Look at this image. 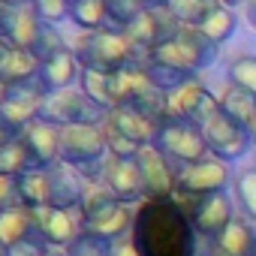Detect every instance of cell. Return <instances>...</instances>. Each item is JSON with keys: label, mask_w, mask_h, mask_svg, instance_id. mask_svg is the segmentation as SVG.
I'll return each instance as SVG.
<instances>
[{"label": "cell", "mask_w": 256, "mask_h": 256, "mask_svg": "<svg viewBox=\"0 0 256 256\" xmlns=\"http://www.w3.org/2000/svg\"><path fill=\"white\" fill-rule=\"evenodd\" d=\"M130 241L142 256H193V223L172 199H145L133 217Z\"/></svg>", "instance_id": "cell-1"}, {"label": "cell", "mask_w": 256, "mask_h": 256, "mask_svg": "<svg viewBox=\"0 0 256 256\" xmlns=\"http://www.w3.org/2000/svg\"><path fill=\"white\" fill-rule=\"evenodd\" d=\"M76 58L82 64V70H94V72H118L126 66H142L148 54H142L130 40L118 30H96V34H82L76 40Z\"/></svg>", "instance_id": "cell-2"}, {"label": "cell", "mask_w": 256, "mask_h": 256, "mask_svg": "<svg viewBox=\"0 0 256 256\" xmlns=\"http://www.w3.org/2000/svg\"><path fill=\"white\" fill-rule=\"evenodd\" d=\"M106 160H108V142L102 126L78 124L60 130V163L78 169L88 181H96L102 178Z\"/></svg>", "instance_id": "cell-3"}, {"label": "cell", "mask_w": 256, "mask_h": 256, "mask_svg": "<svg viewBox=\"0 0 256 256\" xmlns=\"http://www.w3.org/2000/svg\"><path fill=\"white\" fill-rule=\"evenodd\" d=\"M217 52L220 46L211 42L199 28H181V34L172 40V42H163L157 46L154 52H148L145 60H154V64H166V66H175L187 76H196L199 70L211 66L217 60Z\"/></svg>", "instance_id": "cell-4"}, {"label": "cell", "mask_w": 256, "mask_h": 256, "mask_svg": "<svg viewBox=\"0 0 256 256\" xmlns=\"http://www.w3.org/2000/svg\"><path fill=\"white\" fill-rule=\"evenodd\" d=\"M108 112L102 106H96L82 88H64L54 94L42 96L40 106V120H48L54 126H78V124H94V126H106Z\"/></svg>", "instance_id": "cell-5"}, {"label": "cell", "mask_w": 256, "mask_h": 256, "mask_svg": "<svg viewBox=\"0 0 256 256\" xmlns=\"http://www.w3.org/2000/svg\"><path fill=\"white\" fill-rule=\"evenodd\" d=\"M217 112H220V100L199 78H190L166 94V120L193 124L202 130V124H208Z\"/></svg>", "instance_id": "cell-6"}, {"label": "cell", "mask_w": 256, "mask_h": 256, "mask_svg": "<svg viewBox=\"0 0 256 256\" xmlns=\"http://www.w3.org/2000/svg\"><path fill=\"white\" fill-rule=\"evenodd\" d=\"M154 148L178 169L184 166H193V163H202L208 160V145L202 139V130L193 124H178V120H166L157 133V142Z\"/></svg>", "instance_id": "cell-7"}, {"label": "cell", "mask_w": 256, "mask_h": 256, "mask_svg": "<svg viewBox=\"0 0 256 256\" xmlns=\"http://www.w3.org/2000/svg\"><path fill=\"white\" fill-rule=\"evenodd\" d=\"M133 211L130 205L124 202H112L108 208L90 214V217H82V235L96 241L100 247L106 250H114L120 241H126V235L133 232Z\"/></svg>", "instance_id": "cell-8"}, {"label": "cell", "mask_w": 256, "mask_h": 256, "mask_svg": "<svg viewBox=\"0 0 256 256\" xmlns=\"http://www.w3.org/2000/svg\"><path fill=\"white\" fill-rule=\"evenodd\" d=\"M202 139L208 145V154L217 157V160H226V163L241 160L250 151V145H253L247 126H238L223 112H217L208 124H202Z\"/></svg>", "instance_id": "cell-9"}, {"label": "cell", "mask_w": 256, "mask_h": 256, "mask_svg": "<svg viewBox=\"0 0 256 256\" xmlns=\"http://www.w3.org/2000/svg\"><path fill=\"white\" fill-rule=\"evenodd\" d=\"M42 84L40 78H30L24 84H12L6 88V96H4V106H0V120L6 124L10 133H22L24 126H30L36 118H40V106H42Z\"/></svg>", "instance_id": "cell-10"}, {"label": "cell", "mask_w": 256, "mask_h": 256, "mask_svg": "<svg viewBox=\"0 0 256 256\" xmlns=\"http://www.w3.org/2000/svg\"><path fill=\"white\" fill-rule=\"evenodd\" d=\"M181 22L163 6V10H145L130 28L124 30V36L130 40L142 54H148V52H154L157 46H163V42H172L178 34H181Z\"/></svg>", "instance_id": "cell-11"}, {"label": "cell", "mask_w": 256, "mask_h": 256, "mask_svg": "<svg viewBox=\"0 0 256 256\" xmlns=\"http://www.w3.org/2000/svg\"><path fill=\"white\" fill-rule=\"evenodd\" d=\"M40 30H42V22L34 12V6H10L0 0V40L6 46L34 52Z\"/></svg>", "instance_id": "cell-12"}, {"label": "cell", "mask_w": 256, "mask_h": 256, "mask_svg": "<svg viewBox=\"0 0 256 256\" xmlns=\"http://www.w3.org/2000/svg\"><path fill=\"white\" fill-rule=\"evenodd\" d=\"M18 142L24 145L34 169L48 172L52 166L60 163V126L36 118L30 126H24V130L18 133Z\"/></svg>", "instance_id": "cell-13"}, {"label": "cell", "mask_w": 256, "mask_h": 256, "mask_svg": "<svg viewBox=\"0 0 256 256\" xmlns=\"http://www.w3.org/2000/svg\"><path fill=\"white\" fill-rule=\"evenodd\" d=\"M136 163H139V172L145 181V199H169L178 190V169L154 145L142 148L136 154Z\"/></svg>", "instance_id": "cell-14"}, {"label": "cell", "mask_w": 256, "mask_h": 256, "mask_svg": "<svg viewBox=\"0 0 256 256\" xmlns=\"http://www.w3.org/2000/svg\"><path fill=\"white\" fill-rule=\"evenodd\" d=\"M229 181H232V169L226 160H217V157H208L202 163L178 169V190H187L193 196L223 193Z\"/></svg>", "instance_id": "cell-15"}, {"label": "cell", "mask_w": 256, "mask_h": 256, "mask_svg": "<svg viewBox=\"0 0 256 256\" xmlns=\"http://www.w3.org/2000/svg\"><path fill=\"white\" fill-rule=\"evenodd\" d=\"M100 181H102V184L112 190V196H114L118 202H124V205H130V202H145V181H142V172H139L136 157H133V160L108 157Z\"/></svg>", "instance_id": "cell-16"}, {"label": "cell", "mask_w": 256, "mask_h": 256, "mask_svg": "<svg viewBox=\"0 0 256 256\" xmlns=\"http://www.w3.org/2000/svg\"><path fill=\"white\" fill-rule=\"evenodd\" d=\"M232 217H235L232 199L226 193H208V196H199L196 211L190 214V223H193L196 235L217 241L223 235V229L232 223Z\"/></svg>", "instance_id": "cell-17"}, {"label": "cell", "mask_w": 256, "mask_h": 256, "mask_svg": "<svg viewBox=\"0 0 256 256\" xmlns=\"http://www.w3.org/2000/svg\"><path fill=\"white\" fill-rule=\"evenodd\" d=\"M34 223L42 235V241L48 247H58V250H66L78 235H82V220H76L72 211H64V208H34Z\"/></svg>", "instance_id": "cell-18"}, {"label": "cell", "mask_w": 256, "mask_h": 256, "mask_svg": "<svg viewBox=\"0 0 256 256\" xmlns=\"http://www.w3.org/2000/svg\"><path fill=\"white\" fill-rule=\"evenodd\" d=\"M106 126L120 133V136H126L130 142H136L139 148H148V145L157 142V133H160L163 124H157L154 118H148L136 108H112L108 118H106Z\"/></svg>", "instance_id": "cell-19"}, {"label": "cell", "mask_w": 256, "mask_h": 256, "mask_svg": "<svg viewBox=\"0 0 256 256\" xmlns=\"http://www.w3.org/2000/svg\"><path fill=\"white\" fill-rule=\"evenodd\" d=\"M48 181H52V196H48V205L52 208L72 211V208L82 205V199L88 193V184H84L88 178L78 169H72L66 163H58V166L48 169Z\"/></svg>", "instance_id": "cell-20"}, {"label": "cell", "mask_w": 256, "mask_h": 256, "mask_svg": "<svg viewBox=\"0 0 256 256\" xmlns=\"http://www.w3.org/2000/svg\"><path fill=\"white\" fill-rule=\"evenodd\" d=\"M78 76H82V64H78L76 52L66 48V46H64L60 52H54L48 60H42V64H40V72H36V78H40V84H42L46 94L72 88V84L78 82Z\"/></svg>", "instance_id": "cell-21"}, {"label": "cell", "mask_w": 256, "mask_h": 256, "mask_svg": "<svg viewBox=\"0 0 256 256\" xmlns=\"http://www.w3.org/2000/svg\"><path fill=\"white\" fill-rule=\"evenodd\" d=\"M217 250H223L226 256H256V229H253V220H247L244 214L232 217V223L217 238Z\"/></svg>", "instance_id": "cell-22"}, {"label": "cell", "mask_w": 256, "mask_h": 256, "mask_svg": "<svg viewBox=\"0 0 256 256\" xmlns=\"http://www.w3.org/2000/svg\"><path fill=\"white\" fill-rule=\"evenodd\" d=\"M36 72H40V60L30 52H22V48L6 46L4 60H0V84H4V88L24 84V82L36 78Z\"/></svg>", "instance_id": "cell-23"}, {"label": "cell", "mask_w": 256, "mask_h": 256, "mask_svg": "<svg viewBox=\"0 0 256 256\" xmlns=\"http://www.w3.org/2000/svg\"><path fill=\"white\" fill-rule=\"evenodd\" d=\"M34 235H40V229H36L34 214L28 208H16V211L0 214V244L16 247V244L34 238Z\"/></svg>", "instance_id": "cell-24"}, {"label": "cell", "mask_w": 256, "mask_h": 256, "mask_svg": "<svg viewBox=\"0 0 256 256\" xmlns=\"http://www.w3.org/2000/svg\"><path fill=\"white\" fill-rule=\"evenodd\" d=\"M220 112H223L229 120H235L238 126H250V120H253V114H256V96L247 94L244 88L229 84V88L223 90V96H220Z\"/></svg>", "instance_id": "cell-25"}, {"label": "cell", "mask_w": 256, "mask_h": 256, "mask_svg": "<svg viewBox=\"0 0 256 256\" xmlns=\"http://www.w3.org/2000/svg\"><path fill=\"white\" fill-rule=\"evenodd\" d=\"M18 193H22V205H24L28 211H34V208H46V205H48V196H52L48 172L34 169V172L22 175V178H18Z\"/></svg>", "instance_id": "cell-26"}, {"label": "cell", "mask_w": 256, "mask_h": 256, "mask_svg": "<svg viewBox=\"0 0 256 256\" xmlns=\"http://www.w3.org/2000/svg\"><path fill=\"white\" fill-rule=\"evenodd\" d=\"M70 22L82 34L106 30V0H76L70 6Z\"/></svg>", "instance_id": "cell-27"}, {"label": "cell", "mask_w": 256, "mask_h": 256, "mask_svg": "<svg viewBox=\"0 0 256 256\" xmlns=\"http://www.w3.org/2000/svg\"><path fill=\"white\" fill-rule=\"evenodd\" d=\"M196 28H199V30H202L211 42L223 46V42L235 34V28H238V16H235L229 6H223V4H220V6H217L214 12H208V16H205Z\"/></svg>", "instance_id": "cell-28"}, {"label": "cell", "mask_w": 256, "mask_h": 256, "mask_svg": "<svg viewBox=\"0 0 256 256\" xmlns=\"http://www.w3.org/2000/svg\"><path fill=\"white\" fill-rule=\"evenodd\" d=\"M142 12H145L142 0H106V30L124 34Z\"/></svg>", "instance_id": "cell-29"}, {"label": "cell", "mask_w": 256, "mask_h": 256, "mask_svg": "<svg viewBox=\"0 0 256 256\" xmlns=\"http://www.w3.org/2000/svg\"><path fill=\"white\" fill-rule=\"evenodd\" d=\"M78 88H82L96 106H102L106 112L114 108V102H112V76H106V72H94V70H82V76H78Z\"/></svg>", "instance_id": "cell-30"}, {"label": "cell", "mask_w": 256, "mask_h": 256, "mask_svg": "<svg viewBox=\"0 0 256 256\" xmlns=\"http://www.w3.org/2000/svg\"><path fill=\"white\" fill-rule=\"evenodd\" d=\"M220 6V0H169V12L181 22V24H187V28H196L208 12H214Z\"/></svg>", "instance_id": "cell-31"}, {"label": "cell", "mask_w": 256, "mask_h": 256, "mask_svg": "<svg viewBox=\"0 0 256 256\" xmlns=\"http://www.w3.org/2000/svg\"><path fill=\"white\" fill-rule=\"evenodd\" d=\"M34 172V163L24 151V145L18 139H12L6 148H0V175H6V178H22Z\"/></svg>", "instance_id": "cell-32"}, {"label": "cell", "mask_w": 256, "mask_h": 256, "mask_svg": "<svg viewBox=\"0 0 256 256\" xmlns=\"http://www.w3.org/2000/svg\"><path fill=\"white\" fill-rule=\"evenodd\" d=\"M235 202L247 220H256V169H244L235 178Z\"/></svg>", "instance_id": "cell-33"}, {"label": "cell", "mask_w": 256, "mask_h": 256, "mask_svg": "<svg viewBox=\"0 0 256 256\" xmlns=\"http://www.w3.org/2000/svg\"><path fill=\"white\" fill-rule=\"evenodd\" d=\"M229 84L244 88L247 94L256 96V58H238L229 66Z\"/></svg>", "instance_id": "cell-34"}, {"label": "cell", "mask_w": 256, "mask_h": 256, "mask_svg": "<svg viewBox=\"0 0 256 256\" xmlns=\"http://www.w3.org/2000/svg\"><path fill=\"white\" fill-rule=\"evenodd\" d=\"M30 6H34V12L40 16V22H46V24H60L64 18H70V0H30Z\"/></svg>", "instance_id": "cell-35"}, {"label": "cell", "mask_w": 256, "mask_h": 256, "mask_svg": "<svg viewBox=\"0 0 256 256\" xmlns=\"http://www.w3.org/2000/svg\"><path fill=\"white\" fill-rule=\"evenodd\" d=\"M64 48V40H60V34H58V28L54 24H46L42 22V30H40V36H36V46H34V58L42 64V60H48L54 52H60Z\"/></svg>", "instance_id": "cell-36"}, {"label": "cell", "mask_w": 256, "mask_h": 256, "mask_svg": "<svg viewBox=\"0 0 256 256\" xmlns=\"http://www.w3.org/2000/svg\"><path fill=\"white\" fill-rule=\"evenodd\" d=\"M106 130V142H108V157H120V160H133L142 148L136 145V142H130L126 136H120V133H114V130H108V126H102Z\"/></svg>", "instance_id": "cell-37"}, {"label": "cell", "mask_w": 256, "mask_h": 256, "mask_svg": "<svg viewBox=\"0 0 256 256\" xmlns=\"http://www.w3.org/2000/svg\"><path fill=\"white\" fill-rule=\"evenodd\" d=\"M24 208L22 205V193H18V178H6L0 175V214Z\"/></svg>", "instance_id": "cell-38"}, {"label": "cell", "mask_w": 256, "mask_h": 256, "mask_svg": "<svg viewBox=\"0 0 256 256\" xmlns=\"http://www.w3.org/2000/svg\"><path fill=\"white\" fill-rule=\"evenodd\" d=\"M48 250H52V247L42 241V235H34V238H28V241L10 247V256H48Z\"/></svg>", "instance_id": "cell-39"}, {"label": "cell", "mask_w": 256, "mask_h": 256, "mask_svg": "<svg viewBox=\"0 0 256 256\" xmlns=\"http://www.w3.org/2000/svg\"><path fill=\"white\" fill-rule=\"evenodd\" d=\"M112 256H142V253L136 250V244H133L130 238H126V241H120V244L112 250Z\"/></svg>", "instance_id": "cell-40"}, {"label": "cell", "mask_w": 256, "mask_h": 256, "mask_svg": "<svg viewBox=\"0 0 256 256\" xmlns=\"http://www.w3.org/2000/svg\"><path fill=\"white\" fill-rule=\"evenodd\" d=\"M244 18L250 28H256V0H244Z\"/></svg>", "instance_id": "cell-41"}, {"label": "cell", "mask_w": 256, "mask_h": 256, "mask_svg": "<svg viewBox=\"0 0 256 256\" xmlns=\"http://www.w3.org/2000/svg\"><path fill=\"white\" fill-rule=\"evenodd\" d=\"M12 139H18V136H16V133H10V130H6V124L0 120V148H6Z\"/></svg>", "instance_id": "cell-42"}, {"label": "cell", "mask_w": 256, "mask_h": 256, "mask_svg": "<svg viewBox=\"0 0 256 256\" xmlns=\"http://www.w3.org/2000/svg\"><path fill=\"white\" fill-rule=\"evenodd\" d=\"M142 6L145 10H163V6H169V0H142Z\"/></svg>", "instance_id": "cell-43"}, {"label": "cell", "mask_w": 256, "mask_h": 256, "mask_svg": "<svg viewBox=\"0 0 256 256\" xmlns=\"http://www.w3.org/2000/svg\"><path fill=\"white\" fill-rule=\"evenodd\" d=\"M247 133H250V142L256 145V114H253V120H250V126H247Z\"/></svg>", "instance_id": "cell-44"}, {"label": "cell", "mask_w": 256, "mask_h": 256, "mask_svg": "<svg viewBox=\"0 0 256 256\" xmlns=\"http://www.w3.org/2000/svg\"><path fill=\"white\" fill-rule=\"evenodd\" d=\"M223 6H229V10H235V6H244V0H220Z\"/></svg>", "instance_id": "cell-45"}, {"label": "cell", "mask_w": 256, "mask_h": 256, "mask_svg": "<svg viewBox=\"0 0 256 256\" xmlns=\"http://www.w3.org/2000/svg\"><path fill=\"white\" fill-rule=\"evenodd\" d=\"M4 4H10V6H30V0H4Z\"/></svg>", "instance_id": "cell-46"}, {"label": "cell", "mask_w": 256, "mask_h": 256, "mask_svg": "<svg viewBox=\"0 0 256 256\" xmlns=\"http://www.w3.org/2000/svg\"><path fill=\"white\" fill-rule=\"evenodd\" d=\"M48 256H70V253H66V250H58V247H52V250H48Z\"/></svg>", "instance_id": "cell-47"}, {"label": "cell", "mask_w": 256, "mask_h": 256, "mask_svg": "<svg viewBox=\"0 0 256 256\" xmlns=\"http://www.w3.org/2000/svg\"><path fill=\"white\" fill-rule=\"evenodd\" d=\"M0 256H10V247L6 244H0Z\"/></svg>", "instance_id": "cell-48"}, {"label": "cell", "mask_w": 256, "mask_h": 256, "mask_svg": "<svg viewBox=\"0 0 256 256\" xmlns=\"http://www.w3.org/2000/svg\"><path fill=\"white\" fill-rule=\"evenodd\" d=\"M4 52H6V42H4V40H0V60H4Z\"/></svg>", "instance_id": "cell-49"}, {"label": "cell", "mask_w": 256, "mask_h": 256, "mask_svg": "<svg viewBox=\"0 0 256 256\" xmlns=\"http://www.w3.org/2000/svg\"><path fill=\"white\" fill-rule=\"evenodd\" d=\"M4 96H6V88H4V84H0V106H4Z\"/></svg>", "instance_id": "cell-50"}, {"label": "cell", "mask_w": 256, "mask_h": 256, "mask_svg": "<svg viewBox=\"0 0 256 256\" xmlns=\"http://www.w3.org/2000/svg\"><path fill=\"white\" fill-rule=\"evenodd\" d=\"M211 256H226V253H223V250H214V253H211Z\"/></svg>", "instance_id": "cell-51"}, {"label": "cell", "mask_w": 256, "mask_h": 256, "mask_svg": "<svg viewBox=\"0 0 256 256\" xmlns=\"http://www.w3.org/2000/svg\"><path fill=\"white\" fill-rule=\"evenodd\" d=\"M70 4H76V0H70Z\"/></svg>", "instance_id": "cell-52"}, {"label": "cell", "mask_w": 256, "mask_h": 256, "mask_svg": "<svg viewBox=\"0 0 256 256\" xmlns=\"http://www.w3.org/2000/svg\"><path fill=\"white\" fill-rule=\"evenodd\" d=\"M253 169H256V166H253Z\"/></svg>", "instance_id": "cell-53"}]
</instances>
